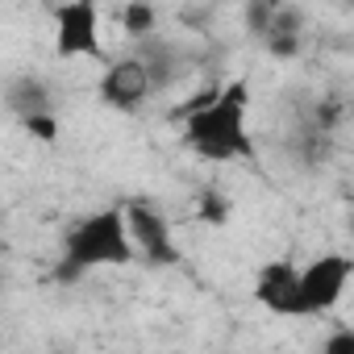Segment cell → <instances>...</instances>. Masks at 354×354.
Returning a JSON list of instances; mask_svg holds the SVG:
<instances>
[{"instance_id":"obj_1","label":"cell","mask_w":354,"mask_h":354,"mask_svg":"<svg viewBox=\"0 0 354 354\" xmlns=\"http://www.w3.org/2000/svg\"><path fill=\"white\" fill-rule=\"evenodd\" d=\"M184 146L205 162H254L259 146L250 133V88L246 80H230L221 88H205L184 109Z\"/></svg>"},{"instance_id":"obj_2","label":"cell","mask_w":354,"mask_h":354,"mask_svg":"<svg viewBox=\"0 0 354 354\" xmlns=\"http://www.w3.org/2000/svg\"><path fill=\"white\" fill-rule=\"evenodd\" d=\"M138 259L129 221H125V205H109L96 209L88 217H80L59 246V263H55V279L59 283H75L92 271L104 267H129Z\"/></svg>"},{"instance_id":"obj_3","label":"cell","mask_w":354,"mask_h":354,"mask_svg":"<svg viewBox=\"0 0 354 354\" xmlns=\"http://www.w3.org/2000/svg\"><path fill=\"white\" fill-rule=\"evenodd\" d=\"M350 279H354L350 254H342V250L317 254L308 267H300V317H321V313L337 308Z\"/></svg>"},{"instance_id":"obj_4","label":"cell","mask_w":354,"mask_h":354,"mask_svg":"<svg viewBox=\"0 0 354 354\" xmlns=\"http://www.w3.org/2000/svg\"><path fill=\"white\" fill-rule=\"evenodd\" d=\"M50 17H55V55L59 59H104L96 5L75 0V5L50 9Z\"/></svg>"},{"instance_id":"obj_5","label":"cell","mask_w":354,"mask_h":354,"mask_svg":"<svg viewBox=\"0 0 354 354\" xmlns=\"http://www.w3.org/2000/svg\"><path fill=\"white\" fill-rule=\"evenodd\" d=\"M125 221H129V234H133V246H138L142 263H150V267H180L184 263L167 217L150 201H129L125 205Z\"/></svg>"},{"instance_id":"obj_6","label":"cell","mask_w":354,"mask_h":354,"mask_svg":"<svg viewBox=\"0 0 354 354\" xmlns=\"http://www.w3.org/2000/svg\"><path fill=\"white\" fill-rule=\"evenodd\" d=\"M96 92H100V104H109L117 113H138L154 96V80H150V71L138 55H125V59H113L104 67Z\"/></svg>"},{"instance_id":"obj_7","label":"cell","mask_w":354,"mask_h":354,"mask_svg":"<svg viewBox=\"0 0 354 354\" xmlns=\"http://www.w3.org/2000/svg\"><path fill=\"white\" fill-rule=\"evenodd\" d=\"M254 300L275 317H300V267L292 259H271L254 275Z\"/></svg>"},{"instance_id":"obj_8","label":"cell","mask_w":354,"mask_h":354,"mask_svg":"<svg viewBox=\"0 0 354 354\" xmlns=\"http://www.w3.org/2000/svg\"><path fill=\"white\" fill-rule=\"evenodd\" d=\"M5 104L21 117V125L30 121H42V117H55V92L42 75H17L5 92Z\"/></svg>"},{"instance_id":"obj_9","label":"cell","mask_w":354,"mask_h":354,"mask_svg":"<svg viewBox=\"0 0 354 354\" xmlns=\"http://www.w3.org/2000/svg\"><path fill=\"white\" fill-rule=\"evenodd\" d=\"M133 55L146 63L150 80H154V92H162L167 84H175L184 75V50L175 46V42H162V38H146L133 46Z\"/></svg>"},{"instance_id":"obj_10","label":"cell","mask_w":354,"mask_h":354,"mask_svg":"<svg viewBox=\"0 0 354 354\" xmlns=\"http://www.w3.org/2000/svg\"><path fill=\"white\" fill-rule=\"evenodd\" d=\"M121 26H125V34H133L138 42H146V38H154L158 13H154L150 5H125V9H121Z\"/></svg>"},{"instance_id":"obj_11","label":"cell","mask_w":354,"mask_h":354,"mask_svg":"<svg viewBox=\"0 0 354 354\" xmlns=\"http://www.w3.org/2000/svg\"><path fill=\"white\" fill-rule=\"evenodd\" d=\"M196 201H201V221L221 225V221L230 217V201H225V192H221V188H205Z\"/></svg>"},{"instance_id":"obj_12","label":"cell","mask_w":354,"mask_h":354,"mask_svg":"<svg viewBox=\"0 0 354 354\" xmlns=\"http://www.w3.org/2000/svg\"><path fill=\"white\" fill-rule=\"evenodd\" d=\"M321 354H354V329L346 325V329H333V333H325V342H321Z\"/></svg>"},{"instance_id":"obj_13","label":"cell","mask_w":354,"mask_h":354,"mask_svg":"<svg viewBox=\"0 0 354 354\" xmlns=\"http://www.w3.org/2000/svg\"><path fill=\"white\" fill-rule=\"evenodd\" d=\"M350 234H354V205H350Z\"/></svg>"}]
</instances>
